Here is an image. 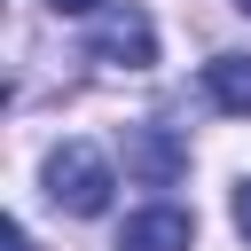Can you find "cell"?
<instances>
[{"label": "cell", "mask_w": 251, "mask_h": 251, "mask_svg": "<svg viewBox=\"0 0 251 251\" xmlns=\"http://www.w3.org/2000/svg\"><path fill=\"white\" fill-rule=\"evenodd\" d=\"M110 157L94 149V141H63L55 157H47V196H55V212H71V220H94V212H110Z\"/></svg>", "instance_id": "obj_1"}, {"label": "cell", "mask_w": 251, "mask_h": 251, "mask_svg": "<svg viewBox=\"0 0 251 251\" xmlns=\"http://www.w3.org/2000/svg\"><path fill=\"white\" fill-rule=\"evenodd\" d=\"M86 55H94V63H110V71H149V63H157V31H149V16L126 0V8H110V16L94 24Z\"/></svg>", "instance_id": "obj_2"}, {"label": "cell", "mask_w": 251, "mask_h": 251, "mask_svg": "<svg viewBox=\"0 0 251 251\" xmlns=\"http://www.w3.org/2000/svg\"><path fill=\"white\" fill-rule=\"evenodd\" d=\"M126 173H133L141 188H173V180L188 173V141H180L173 126H126Z\"/></svg>", "instance_id": "obj_3"}, {"label": "cell", "mask_w": 251, "mask_h": 251, "mask_svg": "<svg viewBox=\"0 0 251 251\" xmlns=\"http://www.w3.org/2000/svg\"><path fill=\"white\" fill-rule=\"evenodd\" d=\"M188 243H196V220L180 204H149L118 227V251H188Z\"/></svg>", "instance_id": "obj_4"}, {"label": "cell", "mask_w": 251, "mask_h": 251, "mask_svg": "<svg viewBox=\"0 0 251 251\" xmlns=\"http://www.w3.org/2000/svg\"><path fill=\"white\" fill-rule=\"evenodd\" d=\"M204 94L227 118H251V55H212L204 63Z\"/></svg>", "instance_id": "obj_5"}, {"label": "cell", "mask_w": 251, "mask_h": 251, "mask_svg": "<svg viewBox=\"0 0 251 251\" xmlns=\"http://www.w3.org/2000/svg\"><path fill=\"white\" fill-rule=\"evenodd\" d=\"M235 227H243V243H251V180L235 188Z\"/></svg>", "instance_id": "obj_6"}, {"label": "cell", "mask_w": 251, "mask_h": 251, "mask_svg": "<svg viewBox=\"0 0 251 251\" xmlns=\"http://www.w3.org/2000/svg\"><path fill=\"white\" fill-rule=\"evenodd\" d=\"M47 8H55V16H94L102 0H47Z\"/></svg>", "instance_id": "obj_7"}, {"label": "cell", "mask_w": 251, "mask_h": 251, "mask_svg": "<svg viewBox=\"0 0 251 251\" xmlns=\"http://www.w3.org/2000/svg\"><path fill=\"white\" fill-rule=\"evenodd\" d=\"M8 251H31V235H24V227H8Z\"/></svg>", "instance_id": "obj_8"}, {"label": "cell", "mask_w": 251, "mask_h": 251, "mask_svg": "<svg viewBox=\"0 0 251 251\" xmlns=\"http://www.w3.org/2000/svg\"><path fill=\"white\" fill-rule=\"evenodd\" d=\"M235 8H243V16H251V0H235Z\"/></svg>", "instance_id": "obj_9"}]
</instances>
